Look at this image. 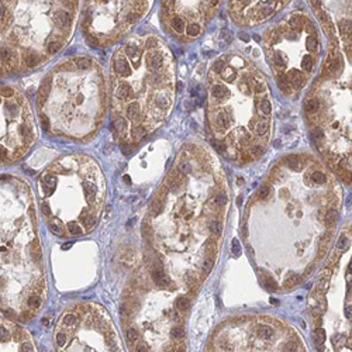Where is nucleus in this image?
Returning a JSON list of instances; mask_svg holds the SVG:
<instances>
[{"mask_svg":"<svg viewBox=\"0 0 352 352\" xmlns=\"http://www.w3.org/2000/svg\"><path fill=\"white\" fill-rule=\"evenodd\" d=\"M170 337L172 338H175V340H181V338H184L185 337V331H184V329L182 327H173L172 330H170Z\"/></svg>","mask_w":352,"mask_h":352,"instance_id":"nucleus-23","label":"nucleus"},{"mask_svg":"<svg viewBox=\"0 0 352 352\" xmlns=\"http://www.w3.org/2000/svg\"><path fill=\"white\" fill-rule=\"evenodd\" d=\"M231 250H232V254L234 255H237V256H240L241 255V245H240V241L237 240V239H234L232 241H231Z\"/></svg>","mask_w":352,"mask_h":352,"instance_id":"nucleus-26","label":"nucleus"},{"mask_svg":"<svg viewBox=\"0 0 352 352\" xmlns=\"http://www.w3.org/2000/svg\"><path fill=\"white\" fill-rule=\"evenodd\" d=\"M248 252L251 254V256H254V251H252V248H251V247H248Z\"/></svg>","mask_w":352,"mask_h":352,"instance_id":"nucleus-34","label":"nucleus"},{"mask_svg":"<svg viewBox=\"0 0 352 352\" xmlns=\"http://www.w3.org/2000/svg\"><path fill=\"white\" fill-rule=\"evenodd\" d=\"M214 203L217 204V206H224V204L227 203V196L224 193H219L214 196Z\"/></svg>","mask_w":352,"mask_h":352,"instance_id":"nucleus-28","label":"nucleus"},{"mask_svg":"<svg viewBox=\"0 0 352 352\" xmlns=\"http://www.w3.org/2000/svg\"><path fill=\"white\" fill-rule=\"evenodd\" d=\"M210 231L214 237L221 236V231H223V226L220 221H212L210 223Z\"/></svg>","mask_w":352,"mask_h":352,"instance_id":"nucleus-20","label":"nucleus"},{"mask_svg":"<svg viewBox=\"0 0 352 352\" xmlns=\"http://www.w3.org/2000/svg\"><path fill=\"white\" fill-rule=\"evenodd\" d=\"M302 282V278L299 275H290L287 279H286V286L290 287V286H295L298 283Z\"/></svg>","mask_w":352,"mask_h":352,"instance_id":"nucleus-25","label":"nucleus"},{"mask_svg":"<svg viewBox=\"0 0 352 352\" xmlns=\"http://www.w3.org/2000/svg\"><path fill=\"white\" fill-rule=\"evenodd\" d=\"M314 341L317 342V344H322L326 341V333H324V330L322 329H317L316 331H314Z\"/></svg>","mask_w":352,"mask_h":352,"instance_id":"nucleus-24","label":"nucleus"},{"mask_svg":"<svg viewBox=\"0 0 352 352\" xmlns=\"http://www.w3.org/2000/svg\"><path fill=\"white\" fill-rule=\"evenodd\" d=\"M138 338H140V333H138V330L135 329V327H130L129 330H127V341H129V344H135L137 341H138Z\"/></svg>","mask_w":352,"mask_h":352,"instance_id":"nucleus-18","label":"nucleus"},{"mask_svg":"<svg viewBox=\"0 0 352 352\" xmlns=\"http://www.w3.org/2000/svg\"><path fill=\"white\" fill-rule=\"evenodd\" d=\"M0 351H36V345L23 327L0 317Z\"/></svg>","mask_w":352,"mask_h":352,"instance_id":"nucleus-13","label":"nucleus"},{"mask_svg":"<svg viewBox=\"0 0 352 352\" xmlns=\"http://www.w3.org/2000/svg\"><path fill=\"white\" fill-rule=\"evenodd\" d=\"M28 185L0 176V311L28 318L43 305L44 275Z\"/></svg>","mask_w":352,"mask_h":352,"instance_id":"nucleus-2","label":"nucleus"},{"mask_svg":"<svg viewBox=\"0 0 352 352\" xmlns=\"http://www.w3.org/2000/svg\"><path fill=\"white\" fill-rule=\"evenodd\" d=\"M270 193H271V188H270V186H262V188L259 189V192H258V196H259L261 199H267V197L270 196Z\"/></svg>","mask_w":352,"mask_h":352,"instance_id":"nucleus-30","label":"nucleus"},{"mask_svg":"<svg viewBox=\"0 0 352 352\" xmlns=\"http://www.w3.org/2000/svg\"><path fill=\"white\" fill-rule=\"evenodd\" d=\"M190 170H192V164H190L189 160H182V161L178 164V172H179V173L188 175Z\"/></svg>","mask_w":352,"mask_h":352,"instance_id":"nucleus-17","label":"nucleus"},{"mask_svg":"<svg viewBox=\"0 0 352 352\" xmlns=\"http://www.w3.org/2000/svg\"><path fill=\"white\" fill-rule=\"evenodd\" d=\"M331 40L340 34L351 44V0H307Z\"/></svg>","mask_w":352,"mask_h":352,"instance_id":"nucleus-11","label":"nucleus"},{"mask_svg":"<svg viewBox=\"0 0 352 352\" xmlns=\"http://www.w3.org/2000/svg\"><path fill=\"white\" fill-rule=\"evenodd\" d=\"M348 245H349V240H348V237L341 236V237H340V240H338V243H337V248H340V250H346V248H348Z\"/></svg>","mask_w":352,"mask_h":352,"instance_id":"nucleus-29","label":"nucleus"},{"mask_svg":"<svg viewBox=\"0 0 352 352\" xmlns=\"http://www.w3.org/2000/svg\"><path fill=\"white\" fill-rule=\"evenodd\" d=\"M224 0H161L165 30L181 41L200 37L214 19Z\"/></svg>","mask_w":352,"mask_h":352,"instance_id":"nucleus-10","label":"nucleus"},{"mask_svg":"<svg viewBox=\"0 0 352 352\" xmlns=\"http://www.w3.org/2000/svg\"><path fill=\"white\" fill-rule=\"evenodd\" d=\"M153 279H154V282H155L158 286H161V287H166V286L169 285V279H168V276L165 275L164 271H160V270L154 271V272H153Z\"/></svg>","mask_w":352,"mask_h":352,"instance_id":"nucleus-15","label":"nucleus"},{"mask_svg":"<svg viewBox=\"0 0 352 352\" xmlns=\"http://www.w3.org/2000/svg\"><path fill=\"white\" fill-rule=\"evenodd\" d=\"M190 306V300L188 298H179L178 300H176V309L184 311V310H188Z\"/></svg>","mask_w":352,"mask_h":352,"instance_id":"nucleus-21","label":"nucleus"},{"mask_svg":"<svg viewBox=\"0 0 352 352\" xmlns=\"http://www.w3.org/2000/svg\"><path fill=\"white\" fill-rule=\"evenodd\" d=\"M209 79L214 148L232 158L251 157L256 145L265 148L272 116L267 80L240 55L214 61Z\"/></svg>","mask_w":352,"mask_h":352,"instance_id":"nucleus-3","label":"nucleus"},{"mask_svg":"<svg viewBox=\"0 0 352 352\" xmlns=\"http://www.w3.org/2000/svg\"><path fill=\"white\" fill-rule=\"evenodd\" d=\"M267 283H268V286H270V287H272V290H276V289H278V285L275 283V280H274V279L267 278Z\"/></svg>","mask_w":352,"mask_h":352,"instance_id":"nucleus-32","label":"nucleus"},{"mask_svg":"<svg viewBox=\"0 0 352 352\" xmlns=\"http://www.w3.org/2000/svg\"><path fill=\"white\" fill-rule=\"evenodd\" d=\"M285 164H286V166H287L289 169H293V170H300V169H303V166H305L303 160H302L300 157H298V155L286 157V158H285Z\"/></svg>","mask_w":352,"mask_h":352,"instance_id":"nucleus-14","label":"nucleus"},{"mask_svg":"<svg viewBox=\"0 0 352 352\" xmlns=\"http://www.w3.org/2000/svg\"><path fill=\"white\" fill-rule=\"evenodd\" d=\"M80 0H0V78L37 69L76 27Z\"/></svg>","mask_w":352,"mask_h":352,"instance_id":"nucleus-4","label":"nucleus"},{"mask_svg":"<svg viewBox=\"0 0 352 352\" xmlns=\"http://www.w3.org/2000/svg\"><path fill=\"white\" fill-rule=\"evenodd\" d=\"M40 206L50 230L58 237H79L98 223L104 196L103 176L87 157L54 162L38 179Z\"/></svg>","mask_w":352,"mask_h":352,"instance_id":"nucleus-6","label":"nucleus"},{"mask_svg":"<svg viewBox=\"0 0 352 352\" xmlns=\"http://www.w3.org/2000/svg\"><path fill=\"white\" fill-rule=\"evenodd\" d=\"M153 3L154 0H85L83 33L91 44L107 47L131 32Z\"/></svg>","mask_w":352,"mask_h":352,"instance_id":"nucleus-8","label":"nucleus"},{"mask_svg":"<svg viewBox=\"0 0 352 352\" xmlns=\"http://www.w3.org/2000/svg\"><path fill=\"white\" fill-rule=\"evenodd\" d=\"M204 248H206V251H212L214 248V240L209 239L206 243H204Z\"/></svg>","mask_w":352,"mask_h":352,"instance_id":"nucleus-31","label":"nucleus"},{"mask_svg":"<svg viewBox=\"0 0 352 352\" xmlns=\"http://www.w3.org/2000/svg\"><path fill=\"white\" fill-rule=\"evenodd\" d=\"M337 220H338V213H337L336 210H330V212L326 214V224H327V226H334Z\"/></svg>","mask_w":352,"mask_h":352,"instance_id":"nucleus-22","label":"nucleus"},{"mask_svg":"<svg viewBox=\"0 0 352 352\" xmlns=\"http://www.w3.org/2000/svg\"><path fill=\"white\" fill-rule=\"evenodd\" d=\"M290 0H228V13L241 27L262 24L282 12Z\"/></svg>","mask_w":352,"mask_h":352,"instance_id":"nucleus-12","label":"nucleus"},{"mask_svg":"<svg viewBox=\"0 0 352 352\" xmlns=\"http://www.w3.org/2000/svg\"><path fill=\"white\" fill-rule=\"evenodd\" d=\"M345 311H346V317H351V307H346Z\"/></svg>","mask_w":352,"mask_h":352,"instance_id":"nucleus-33","label":"nucleus"},{"mask_svg":"<svg viewBox=\"0 0 352 352\" xmlns=\"http://www.w3.org/2000/svg\"><path fill=\"white\" fill-rule=\"evenodd\" d=\"M37 138L32 106L16 86L0 85V166L21 160Z\"/></svg>","mask_w":352,"mask_h":352,"instance_id":"nucleus-9","label":"nucleus"},{"mask_svg":"<svg viewBox=\"0 0 352 352\" xmlns=\"http://www.w3.org/2000/svg\"><path fill=\"white\" fill-rule=\"evenodd\" d=\"M311 181H314V182L318 184V185H322V184H324V182L327 181V178H326V175L322 173V172L314 170V172L311 173Z\"/></svg>","mask_w":352,"mask_h":352,"instance_id":"nucleus-19","label":"nucleus"},{"mask_svg":"<svg viewBox=\"0 0 352 352\" xmlns=\"http://www.w3.org/2000/svg\"><path fill=\"white\" fill-rule=\"evenodd\" d=\"M213 265H214V259L208 258V259H204V262H203V270L209 274L213 270Z\"/></svg>","mask_w":352,"mask_h":352,"instance_id":"nucleus-27","label":"nucleus"},{"mask_svg":"<svg viewBox=\"0 0 352 352\" xmlns=\"http://www.w3.org/2000/svg\"><path fill=\"white\" fill-rule=\"evenodd\" d=\"M111 129L123 151L155 131L175 98L173 58L157 36H138L117 50L110 63Z\"/></svg>","mask_w":352,"mask_h":352,"instance_id":"nucleus-1","label":"nucleus"},{"mask_svg":"<svg viewBox=\"0 0 352 352\" xmlns=\"http://www.w3.org/2000/svg\"><path fill=\"white\" fill-rule=\"evenodd\" d=\"M271 302H272V303H275V305H278V303H279L276 299H271Z\"/></svg>","mask_w":352,"mask_h":352,"instance_id":"nucleus-35","label":"nucleus"},{"mask_svg":"<svg viewBox=\"0 0 352 352\" xmlns=\"http://www.w3.org/2000/svg\"><path fill=\"white\" fill-rule=\"evenodd\" d=\"M258 334H259V337L262 340H271L274 337L275 331H274V329L271 326H261L258 329Z\"/></svg>","mask_w":352,"mask_h":352,"instance_id":"nucleus-16","label":"nucleus"},{"mask_svg":"<svg viewBox=\"0 0 352 352\" xmlns=\"http://www.w3.org/2000/svg\"><path fill=\"white\" fill-rule=\"evenodd\" d=\"M37 106L48 133L74 140L92 137L107 109L102 68L86 56H74L56 65L41 82Z\"/></svg>","mask_w":352,"mask_h":352,"instance_id":"nucleus-5","label":"nucleus"},{"mask_svg":"<svg viewBox=\"0 0 352 352\" xmlns=\"http://www.w3.org/2000/svg\"><path fill=\"white\" fill-rule=\"evenodd\" d=\"M265 51L276 72L279 89L290 95L307 83L320 52V37L313 19L290 13L265 34Z\"/></svg>","mask_w":352,"mask_h":352,"instance_id":"nucleus-7","label":"nucleus"}]
</instances>
